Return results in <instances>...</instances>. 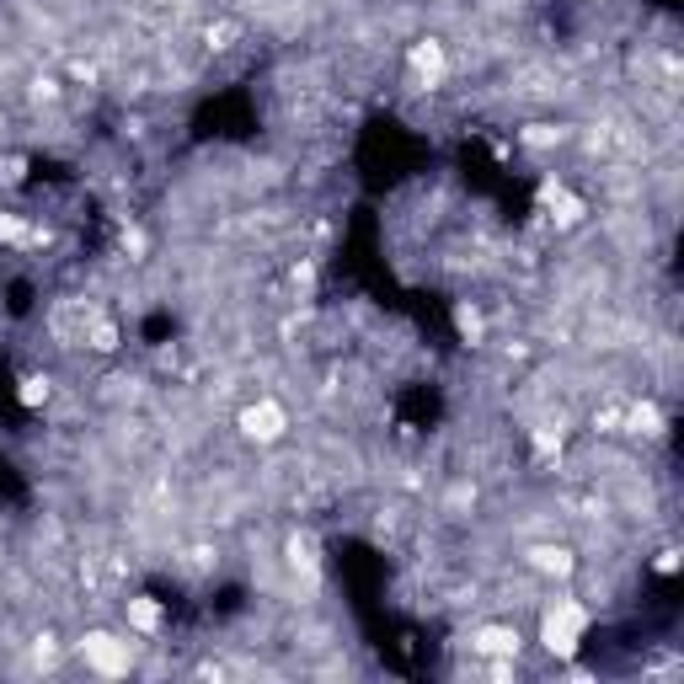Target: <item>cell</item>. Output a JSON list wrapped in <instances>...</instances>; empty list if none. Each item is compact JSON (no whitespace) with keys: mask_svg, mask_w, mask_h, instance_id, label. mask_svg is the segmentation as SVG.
Returning a JSON list of instances; mask_svg holds the SVG:
<instances>
[{"mask_svg":"<svg viewBox=\"0 0 684 684\" xmlns=\"http://www.w3.org/2000/svg\"><path fill=\"white\" fill-rule=\"evenodd\" d=\"M519 139H524V145H535V150H546V145H562L567 129H562V123H530Z\"/></svg>","mask_w":684,"mask_h":684,"instance_id":"obj_15","label":"cell"},{"mask_svg":"<svg viewBox=\"0 0 684 684\" xmlns=\"http://www.w3.org/2000/svg\"><path fill=\"white\" fill-rule=\"evenodd\" d=\"M17 401L27 412H43L54 401V380L43 375V369H33V375H22V385H17Z\"/></svg>","mask_w":684,"mask_h":684,"instance_id":"obj_13","label":"cell"},{"mask_svg":"<svg viewBox=\"0 0 684 684\" xmlns=\"http://www.w3.org/2000/svg\"><path fill=\"white\" fill-rule=\"evenodd\" d=\"M449 321H455V337L465 342V348H481V342H487V310H481L476 300H455Z\"/></svg>","mask_w":684,"mask_h":684,"instance_id":"obj_12","label":"cell"},{"mask_svg":"<svg viewBox=\"0 0 684 684\" xmlns=\"http://www.w3.org/2000/svg\"><path fill=\"white\" fill-rule=\"evenodd\" d=\"M284 567L289 572H305V578H316L321 572V540L310 535V530H294L284 540Z\"/></svg>","mask_w":684,"mask_h":684,"instance_id":"obj_11","label":"cell"},{"mask_svg":"<svg viewBox=\"0 0 684 684\" xmlns=\"http://www.w3.org/2000/svg\"><path fill=\"white\" fill-rule=\"evenodd\" d=\"M620 433H631V439H663L668 417L658 401H636V407H620Z\"/></svg>","mask_w":684,"mask_h":684,"instance_id":"obj_10","label":"cell"},{"mask_svg":"<svg viewBox=\"0 0 684 684\" xmlns=\"http://www.w3.org/2000/svg\"><path fill=\"white\" fill-rule=\"evenodd\" d=\"M289 407L278 396H252L246 407L236 412V433L246 444H257V449H273V444H284L289 439Z\"/></svg>","mask_w":684,"mask_h":684,"instance_id":"obj_2","label":"cell"},{"mask_svg":"<svg viewBox=\"0 0 684 684\" xmlns=\"http://www.w3.org/2000/svg\"><path fill=\"white\" fill-rule=\"evenodd\" d=\"M594 433H620V407H604V412H594Z\"/></svg>","mask_w":684,"mask_h":684,"instance_id":"obj_22","label":"cell"},{"mask_svg":"<svg viewBox=\"0 0 684 684\" xmlns=\"http://www.w3.org/2000/svg\"><path fill=\"white\" fill-rule=\"evenodd\" d=\"M81 342H86V353H97V359H113V353L123 348V326L107 316V310L91 305L86 310V326H81Z\"/></svg>","mask_w":684,"mask_h":684,"instance_id":"obj_6","label":"cell"},{"mask_svg":"<svg viewBox=\"0 0 684 684\" xmlns=\"http://www.w3.org/2000/svg\"><path fill=\"white\" fill-rule=\"evenodd\" d=\"M27 652H33V663H38V668H54L59 658H65L59 636H33V647H27Z\"/></svg>","mask_w":684,"mask_h":684,"instance_id":"obj_18","label":"cell"},{"mask_svg":"<svg viewBox=\"0 0 684 684\" xmlns=\"http://www.w3.org/2000/svg\"><path fill=\"white\" fill-rule=\"evenodd\" d=\"M75 652H81V663L102 679H123L134 668V642L118 631H86L81 642H75Z\"/></svg>","mask_w":684,"mask_h":684,"instance_id":"obj_3","label":"cell"},{"mask_svg":"<svg viewBox=\"0 0 684 684\" xmlns=\"http://www.w3.org/2000/svg\"><path fill=\"white\" fill-rule=\"evenodd\" d=\"M471 652H481V658H519L524 652V636H519V626H476L471 631Z\"/></svg>","mask_w":684,"mask_h":684,"instance_id":"obj_8","label":"cell"},{"mask_svg":"<svg viewBox=\"0 0 684 684\" xmlns=\"http://www.w3.org/2000/svg\"><path fill=\"white\" fill-rule=\"evenodd\" d=\"M407 75H412V86L417 91H439L444 86V75H449V49H444V38H412L407 43Z\"/></svg>","mask_w":684,"mask_h":684,"instance_id":"obj_4","label":"cell"},{"mask_svg":"<svg viewBox=\"0 0 684 684\" xmlns=\"http://www.w3.org/2000/svg\"><path fill=\"white\" fill-rule=\"evenodd\" d=\"M588 626H594V610H588L583 599H551L546 610H540V647H546L556 663H578Z\"/></svg>","mask_w":684,"mask_h":684,"instance_id":"obj_1","label":"cell"},{"mask_svg":"<svg viewBox=\"0 0 684 684\" xmlns=\"http://www.w3.org/2000/svg\"><path fill=\"white\" fill-rule=\"evenodd\" d=\"M27 182V155H0V188H22Z\"/></svg>","mask_w":684,"mask_h":684,"instance_id":"obj_19","label":"cell"},{"mask_svg":"<svg viewBox=\"0 0 684 684\" xmlns=\"http://www.w3.org/2000/svg\"><path fill=\"white\" fill-rule=\"evenodd\" d=\"M27 236H33V225H27L22 214L0 209V241H6V246H27Z\"/></svg>","mask_w":684,"mask_h":684,"instance_id":"obj_16","label":"cell"},{"mask_svg":"<svg viewBox=\"0 0 684 684\" xmlns=\"http://www.w3.org/2000/svg\"><path fill=\"white\" fill-rule=\"evenodd\" d=\"M524 562H530V572H540V578L567 583L572 572H578V551H572V546H530V551H524Z\"/></svg>","mask_w":684,"mask_h":684,"instance_id":"obj_9","label":"cell"},{"mask_svg":"<svg viewBox=\"0 0 684 684\" xmlns=\"http://www.w3.org/2000/svg\"><path fill=\"white\" fill-rule=\"evenodd\" d=\"M118 246H123V257H129V262H145V252H150V236H145L139 225H123Z\"/></svg>","mask_w":684,"mask_h":684,"instance_id":"obj_17","label":"cell"},{"mask_svg":"<svg viewBox=\"0 0 684 684\" xmlns=\"http://www.w3.org/2000/svg\"><path fill=\"white\" fill-rule=\"evenodd\" d=\"M540 209H546V220H551L556 230H578V225L588 220V204L567 188L562 177H546V182H540Z\"/></svg>","mask_w":684,"mask_h":684,"instance_id":"obj_5","label":"cell"},{"mask_svg":"<svg viewBox=\"0 0 684 684\" xmlns=\"http://www.w3.org/2000/svg\"><path fill=\"white\" fill-rule=\"evenodd\" d=\"M59 91H65L59 75H33V91H27V97L33 102H59Z\"/></svg>","mask_w":684,"mask_h":684,"instance_id":"obj_20","label":"cell"},{"mask_svg":"<svg viewBox=\"0 0 684 684\" xmlns=\"http://www.w3.org/2000/svg\"><path fill=\"white\" fill-rule=\"evenodd\" d=\"M236 43H241V22H236V17H220V22L204 27V49H209V54H230Z\"/></svg>","mask_w":684,"mask_h":684,"instance_id":"obj_14","label":"cell"},{"mask_svg":"<svg viewBox=\"0 0 684 684\" xmlns=\"http://www.w3.org/2000/svg\"><path fill=\"white\" fill-rule=\"evenodd\" d=\"M123 626L150 642V636H161V631H166V604H161V599H150V594L123 599Z\"/></svg>","mask_w":684,"mask_h":684,"instance_id":"obj_7","label":"cell"},{"mask_svg":"<svg viewBox=\"0 0 684 684\" xmlns=\"http://www.w3.org/2000/svg\"><path fill=\"white\" fill-rule=\"evenodd\" d=\"M679 567H684V556H679V546H663L658 556H652V572H658V578H674Z\"/></svg>","mask_w":684,"mask_h":684,"instance_id":"obj_21","label":"cell"}]
</instances>
